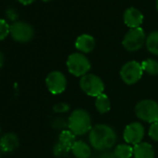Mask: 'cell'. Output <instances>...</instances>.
<instances>
[{
  "mask_svg": "<svg viewBox=\"0 0 158 158\" xmlns=\"http://www.w3.org/2000/svg\"><path fill=\"white\" fill-rule=\"evenodd\" d=\"M117 136L114 129L105 124L94 126L89 134V140L91 147L99 152L111 149L116 142Z\"/></svg>",
  "mask_w": 158,
  "mask_h": 158,
  "instance_id": "6da1fadb",
  "label": "cell"
},
{
  "mask_svg": "<svg viewBox=\"0 0 158 158\" xmlns=\"http://www.w3.org/2000/svg\"><path fill=\"white\" fill-rule=\"evenodd\" d=\"M68 127L75 136H82L89 133L91 127V118L88 111L84 109H75L68 118Z\"/></svg>",
  "mask_w": 158,
  "mask_h": 158,
  "instance_id": "7a4b0ae2",
  "label": "cell"
},
{
  "mask_svg": "<svg viewBox=\"0 0 158 158\" xmlns=\"http://www.w3.org/2000/svg\"><path fill=\"white\" fill-rule=\"evenodd\" d=\"M68 71L76 77H82L89 73L91 68L90 61L83 53H72L66 61Z\"/></svg>",
  "mask_w": 158,
  "mask_h": 158,
  "instance_id": "3957f363",
  "label": "cell"
},
{
  "mask_svg": "<svg viewBox=\"0 0 158 158\" xmlns=\"http://www.w3.org/2000/svg\"><path fill=\"white\" fill-rule=\"evenodd\" d=\"M81 90L88 96L95 97L102 95L104 90V83L102 78L94 73H87L79 81Z\"/></svg>",
  "mask_w": 158,
  "mask_h": 158,
  "instance_id": "277c9868",
  "label": "cell"
},
{
  "mask_svg": "<svg viewBox=\"0 0 158 158\" xmlns=\"http://www.w3.org/2000/svg\"><path fill=\"white\" fill-rule=\"evenodd\" d=\"M135 114L137 117L147 123H154L158 121V103L152 100H142L135 106Z\"/></svg>",
  "mask_w": 158,
  "mask_h": 158,
  "instance_id": "5b68a950",
  "label": "cell"
},
{
  "mask_svg": "<svg viewBox=\"0 0 158 158\" xmlns=\"http://www.w3.org/2000/svg\"><path fill=\"white\" fill-rule=\"evenodd\" d=\"M143 75V70L141 63L136 60H130L126 62L121 70L120 76L123 82L127 85H134L138 83Z\"/></svg>",
  "mask_w": 158,
  "mask_h": 158,
  "instance_id": "8992f818",
  "label": "cell"
},
{
  "mask_svg": "<svg viewBox=\"0 0 158 158\" xmlns=\"http://www.w3.org/2000/svg\"><path fill=\"white\" fill-rule=\"evenodd\" d=\"M144 43H146V36L143 29L140 27L130 29L126 34L122 42L127 51H137L142 48Z\"/></svg>",
  "mask_w": 158,
  "mask_h": 158,
  "instance_id": "52a82bcc",
  "label": "cell"
},
{
  "mask_svg": "<svg viewBox=\"0 0 158 158\" xmlns=\"http://www.w3.org/2000/svg\"><path fill=\"white\" fill-rule=\"evenodd\" d=\"M46 85L50 93L58 95L66 89L67 79L61 72L53 71L48 74L46 78Z\"/></svg>",
  "mask_w": 158,
  "mask_h": 158,
  "instance_id": "ba28073f",
  "label": "cell"
},
{
  "mask_svg": "<svg viewBox=\"0 0 158 158\" xmlns=\"http://www.w3.org/2000/svg\"><path fill=\"white\" fill-rule=\"evenodd\" d=\"M10 35L16 42L26 43L32 40L35 32L30 24L23 22H17L10 26Z\"/></svg>",
  "mask_w": 158,
  "mask_h": 158,
  "instance_id": "9c48e42d",
  "label": "cell"
},
{
  "mask_svg": "<svg viewBox=\"0 0 158 158\" xmlns=\"http://www.w3.org/2000/svg\"><path fill=\"white\" fill-rule=\"evenodd\" d=\"M144 127L139 122L130 123L126 127L123 133V138L125 141L128 144L137 145L142 142V139L144 138Z\"/></svg>",
  "mask_w": 158,
  "mask_h": 158,
  "instance_id": "30bf717a",
  "label": "cell"
},
{
  "mask_svg": "<svg viewBox=\"0 0 158 158\" xmlns=\"http://www.w3.org/2000/svg\"><path fill=\"white\" fill-rule=\"evenodd\" d=\"M124 22L127 26L130 27V29L138 28L143 22V15L137 9L129 8L124 13Z\"/></svg>",
  "mask_w": 158,
  "mask_h": 158,
  "instance_id": "8fae6325",
  "label": "cell"
},
{
  "mask_svg": "<svg viewBox=\"0 0 158 158\" xmlns=\"http://www.w3.org/2000/svg\"><path fill=\"white\" fill-rule=\"evenodd\" d=\"M95 39L89 35H79L75 41V48L83 53H89L95 48Z\"/></svg>",
  "mask_w": 158,
  "mask_h": 158,
  "instance_id": "7c38bea8",
  "label": "cell"
},
{
  "mask_svg": "<svg viewBox=\"0 0 158 158\" xmlns=\"http://www.w3.org/2000/svg\"><path fill=\"white\" fill-rule=\"evenodd\" d=\"M19 138L14 133L5 134L0 139V150L4 152H13L19 146Z\"/></svg>",
  "mask_w": 158,
  "mask_h": 158,
  "instance_id": "4fadbf2b",
  "label": "cell"
},
{
  "mask_svg": "<svg viewBox=\"0 0 158 158\" xmlns=\"http://www.w3.org/2000/svg\"><path fill=\"white\" fill-rule=\"evenodd\" d=\"M153 147L148 142H140L133 147L134 158H154Z\"/></svg>",
  "mask_w": 158,
  "mask_h": 158,
  "instance_id": "5bb4252c",
  "label": "cell"
},
{
  "mask_svg": "<svg viewBox=\"0 0 158 158\" xmlns=\"http://www.w3.org/2000/svg\"><path fill=\"white\" fill-rule=\"evenodd\" d=\"M71 152L75 158H89L91 155V147L83 140H76L73 143Z\"/></svg>",
  "mask_w": 158,
  "mask_h": 158,
  "instance_id": "9a60e30c",
  "label": "cell"
},
{
  "mask_svg": "<svg viewBox=\"0 0 158 158\" xmlns=\"http://www.w3.org/2000/svg\"><path fill=\"white\" fill-rule=\"evenodd\" d=\"M75 141H76L75 135L69 129L62 130L59 136V140H58V142L60 145H62L63 147H65L66 149H68L70 151Z\"/></svg>",
  "mask_w": 158,
  "mask_h": 158,
  "instance_id": "2e32d148",
  "label": "cell"
},
{
  "mask_svg": "<svg viewBox=\"0 0 158 158\" xmlns=\"http://www.w3.org/2000/svg\"><path fill=\"white\" fill-rule=\"evenodd\" d=\"M95 107L101 114L108 113L111 110V102L109 97L104 93L98 96L95 101Z\"/></svg>",
  "mask_w": 158,
  "mask_h": 158,
  "instance_id": "e0dca14e",
  "label": "cell"
},
{
  "mask_svg": "<svg viewBox=\"0 0 158 158\" xmlns=\"http://www.w3.org/2000/svg\"><path fill=\"white\" fill-rule=\"evenodd\" d=\"M115 158H131L133 156V147L129 144H119L114 150Z\"/></svg>",
  "mask_w": 158,
  "mask_h": 158,
  "instance_id": "ac0fdd59",
  "label": "cell"
},
{
  "mask_svg": "<svg viewBox=\"0 0 158 158\" xmlns=\"http://www.w3.org/2000/svg\"><path fill=\"white\" fill-rule=\"evenodd\" d=\"M146 48L152 54L158 56V31L151 33L146 38Z\"/></svg>",
  "mask_w": 158,
  "mask_h": 158,
  "instance_id": "d6986e66",
  "label": "cell"
},
{
  "mask_svg": "<svg viewBox=\"0 0 158 158\" xmlns=\"http://www.w3.org/2000/svg\"><path fill=\"white\" fill-rule=\"evenodd\" d=\"M141 67L143 72L147 73L150 75L158 74V61L152 59L145 60L141 62Z\"/></svg>",
  "mask_w": 158,
  "mask_h": 158,
  "instance_id": "ffe728a7",
  "label": "cell"
},
{
  "mask_svg": "<svg viewBox=\"0 0 158 158\" xmlns=\"http://www.w3.org/2000/svg\"><path fill=\"white\" fill-rule=\"evenodd\" d=\"M10 33V26L8 24V23L5 20L0 19V41L5 39Z\"/></svg>",
  "mask_w": 158,
  "mask_h": 158,
  "instance_id": "44dd1931",
  "label": "cell"
},
{
  "mask_svg": "<svg viewBox=\"0 0 158 158\" xmlns=\"http://www.w3.org/2000/svg\"><path fill=\"white\" fill-rule=\"evenodd\" d=\"M69 152H71L70 150L66 149L65 147H63L62 145H60L59 142H57L55 145H54V148H53V153L55 156L57 157H64L66 156Z\"/></svg>",
  "mask_w": 158,
  "mask_h": 158,
  "instance_id": "7402d4cb",
  "label": "cell"
},
{
  "mask_svg": "<svg viewBox=\"0 0 158 158\" xmlns=\"http://www.w3.org/2000/svg\"><path fill=\"white\" fill-rule=\"evenodd\" d=\"M149 137L152 140L158 141V121L151 124V127L149 128Z\"/></svg>",
  "mask_w": 158,
  "mask_h": 158,
  "instance_id": "603a6c76",
  "label": "cell"
},
{
  "mask_svg": "<svg viewBox=\"0 0 158 158\" xmlns=\"http://www.w3.org/2000/svg\"><path fill=\"white\" fill-rule=\"evenodd\" d=\"M69 110H70V106H69V104H67L65 102H60V103H57L53 106V111L57 114L66 113Z\"/></svg>",
  "mask_w": 158,
  "mask_h": 158,
  "instance_id": "cb8c5ba5",
  "label": "cell"
},
{
  "mask_svg": "<svg viewBox=\"0 0 158 158\" xmlns=\"http://www.w3.org/2000/svg\"><path fill=\"white\" fill-rule=\"evenodd\" d=\"M52 126L56 129H63V128H65V127H68V121L66 123L63 118H56L54 120ZM63 130H65V129H63Z\"/></svg>",
  "mask_w": 158,
  "mask_h": 158,
  "instance_id": "d4e9b609",
  "label": "cell"
},
{
  "mask_svg": "<svg viewBox=\"0 0 158 158\" xmlns=\"http://www.w3.org/2000/svg\"><path fill=\"white\" fill-rule=\"evenodd\" d=\"M18 1L20 3H22L23 5H29V4L33 3L35 0H18Z\"/></svg>",
  "mask_w": 158,
  "mask_h": 158,
  "instance_id": "484cf974",
  "label": "cell"
},
{
  "mask_svg": "<svg viewBox=\"0 0 158 158\" xmlns=\"http://www.w3.org/2000/svg\"><path fill=\"white\" fill-rule=\"evenodd\" d=\"M3 63H4V55L1 51H0V67L3 66Z\"/></svg>",
  "mask_w": 158,
  "mask_h": 158,
  "instance_id": "4316f807",
  "label": "cell"
},
{
  "mask_svg": "<svg viewBox=\"0 0 158 158\" xmlns=\"http://www.w3.org/2000/svg\"><path fill=\"white\" fill-rule=\"evenodd\" d=\"M156 9H157V10H158V0L156 1Z\"/></svg>",
  "mask_w": 158,
  "mask_h": 158,
  "instance_id": "83f0119b",
  "label": "cell"
},
{
  "mask_svg": "<svg viewBox=\"0 0 158 158\" xmlns=\"http://www.w3.org/2000/svg\"><path fill=\"white\" fill-rule=\"evenodd\" d=\"M0 157H1V150H0Z\"/></svg>",
  "mask_w": 158,
  "mask_h": 158,
  "instance_id": "f1b7e54d",
  "label": "cell"
},
{
  "mask_svg": "<svg viewBox=\"0 0 158 158\" xmlns=\"http://www.w3.org/2000/svg\"><path fill=\"white\" fill-rule=\"evenodd\" d=\"M43 1H49V0H43Z\"/></svg>",
  "mask_w": 158,
  "mask_h": 158,
  "instance_id": "f546056e",
  "label": "cell"
},
{
  "mask_svg": "<svg viewBox=\"0 0 158 158\" xmlns=\"http://www.w3.org/2000/svg\"><path fill=\"white\" fill-rule=\"evenodd\" d=\"M0 132H1V128H0Z\"/></svg>",
  "mask_w": 158,
  "mask_h": 158,
  "instance_id": "4dcf8cb0",
  "label": "cell"
}]
</instances>
